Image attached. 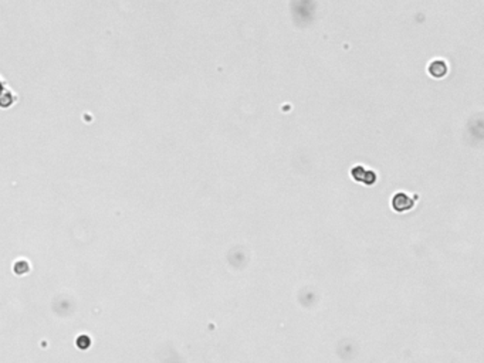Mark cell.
<instances>
[{
    "instance_id": "cell-1",
    "label": "cell",
    "mask_w": 484,
    "mask_h": 363,
    "mask_svg": "<svg viewBox=\"0 0 484 363\" xmlns=\"http://www.w3.org/2000/svg\"><path fill=\"white\" fill-rule=\"evenodd\" d=\"M429 71L430 74L433 75V77H443L446 72H448V68H446V64L443 63V61H433L430 67H429Z\"/></svg>"
}]
</instances>
